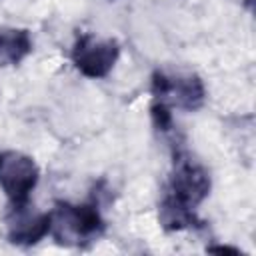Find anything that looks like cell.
I'll return each instance as SVG.
<instances>
[{
  "mask_svg": "<svg viewBox=\"0 0 256 256\" xmlns=\"http://www.w3.org/2000/svg\"><path fill=\"white\" fill-rule=\"evenodd\" d=\"M150 116H152V124L160 134H168L174 130V118H172V110L160 102H152L150 106Z\"/></svg>",
  "mask_w": 256,
  "mask_h": 256,
  "instance_id": "obj_8",
  "label": "cell"
},
{
  "mask_svg": "<svg viewBox=\"0 0 256 256\" xmlns=\"http://www.w3.org/2000/svg\"><path fill=\"white\" fill-rule=\"evenodd\" d=\"M206 250L214 252V254H232V256H240L242 254L238 248H232V246H208Z\"/></svg>",
  "mask_w": 256,
  "mask_h": 256,
  "instance_id": "obj_9",
  "label": "cell"
},
{
  "mask_svg": "<svg viewBox=\"0 0 256 256\" xmlns=\"http://www.w3.org/2000/svg\"><path fill=\"white\" fill-rule=\"evenodd\" d=\"M120 58V44L114 38H100L92 32L78 34L72 50H70V60L74 68L92 80L106 78L116 62Z\"/></svg>",
  "mask_w": 256,
  "mask_h": 256,
  "instance_id": "obj_4",
  "label": "cell"
},
{
  "mask_svg": "<svg viewBox=\"0 0 256 256\" xmlns=\"http://www.w3.org/2000/svg\"><path fill=\"white\" fill-rule=\"evenodd\" d=\"M38 180L40 170L32 156L18 150L0 152V188L10 204L30 202Z\"/></svg>",
  "mask_w": 256,
  "mask_h": 256,
  "instance_id": "obj_5",
  "label": "cell"
},
{
  "mask_svg": "<svg viewBox=\"0 0 256 256\" xmlns=\"http://www.w3.org/2000/svg\"><path fill=\"white\" fill-rule=\"evenodd\" d=\"M32 52V38L28 30L6 28L0 30V64L16 66Z\"/></svg>",
  "mask_w": 256,
  "mask_h": 256,
  "instance_id": "obj_7",
  "label": "cell"
},
{
  "mask_svg": "<svg viewBox=\"0 0 256 256\" xmlns=\"http://www.w3.org/2000/svg\"><path fill=\"white\" fill-rule=\"evenodd\" d=\"M4 232L14 246H34L50 236V212L36 210L30 202L10 204L4 216Z\"/></svg>",
  "mask_w": 256,
  "mask_h": 256,
  "instance_id": "obj_6",
  "label": "cell"
},
{
  "mask_svg": "<svg viewBox=\"0 0 256 256\" xmlns=\"http://www.w3.org/2000/svg\"><path fill=\"white\" fill-rule=\"evenodd\" d=\"M106 230L98 198L74 204L58 200L50 210V236L56 244L84 248L96 242Z\"/></svg>",
  "mask_w": 256,
  "mask_h": 256,
  "instance_id": "obj_1",
  "label": "cell"
},
{
  "mask_svg": "<svg viewBox=\"0 0 256 256\" xmlns=\"http://www.w3.org/2000/svg\"><path fill=\"white\" fill-rule=\"evenodd\" d=\"M152 102H160L164 106L196 112L204 106L206 100V88L200 76L196 74H182V72H166V70H154L152 82H150Z\"/></svg>",
  "mask_w": 256,
  "mask_h": 256,
  "instance_id": "obj_3",
  "label": "cell"
},
{
  "mask_svg": "<svg viewBox=\"0 0 256 256\" xmlns=\"http://www.w3.org/2000/svg\"><path fill=\"white\" fill-rule=\"evenodd\" d=\"M106 2H114V0H106Z\"/></svg>",
  "mask_w": 256,
  "mask_h": 256,
  "instance_id": "obj_10",
  "label": "cell"
},
{
  "mask_svg": "<svg viewBox=\"0 0 256 256\" xmlns=\"http://www.w3.org/2000/svg\"><path fill=\"white\" fill-rule=\"evenodd\" d=\"M212 188L208 170L196 162L186 150H174L172 172L164 186L162 198L186 210H196L208 198Z\"/></svg>",
  "mask_w": 256,
  "mask_h": 256,
  "instance_id": "obj_2",
  "label": "cell"
}]
</instances>
